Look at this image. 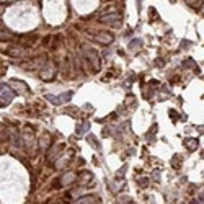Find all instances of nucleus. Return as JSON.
Listing matches in <instances>:
<instances>
[{
    "label": "nucleus",
    "instance_id": "obj_1",
    "mask_svg": "<svg viewBox=\"0 0 204 204\" xmlns=\"http://www.w3.org/2000/svg\"><path fill=\"white\" fill-rule=\"evenodd\" d=\"M84 54L85 57L88 59V62L92 64V69L93 70H98L100 69V57H98V52L92 47H84Z\"/></svg>",
    "mask_w": 204,
    "mask_h": 204
},
{
    "label": "nucleus",
    "instance_id": "obj_2",
    "mask_svg": "<svg viewBox=\"0 0 204 204\" xmlns=\"http://www.w3.org/2000/svg\"><path fill=\"white\" fill-rule=\"evenodd\" d=\"M100 21L105 23V25H111V26H119L121 25V15L119 13H113V15H103L100 18Z\"/></svg>",
    "mask_w": 204,
    "mask_h": 204
},
{
    "label": "nucleus",
    "instance_id": "obj_3",
    "mask_svg": "<svg viewBox=\"0 0 204 204\" xmlns=\"http://www.w3.org/2000/svg\"><path fill=\"white\" fill-rule=\"evenodd\" d=\"M56 65L54 64H47L43 67V70H41V78L43 80H51V78H54V75H56Z\"/></svg>",
    "mask_w": 204,
    "mask_h": 204
},
{
    "label": "nucleus",
    "instance_id": "obj_4",
    "mask_svg": "<svg viewBox=\"0 0 204 204\" xmlns=\"http://www.w3.org/2000/svg\"><path fill=\"white\" fill-rule=\"evenodd\" d=\"M0 90H2V100H3L5 103H10L13 98H15V92H13V90L10 88L8 85L2 84V85H0Z\"/></svg>",
    "mask_w": 204,
    "mask_h": 204
},
{
    "label": "nucleus",
    "instance_id": "obj_5",
    "mask_svg": "<svg viewBox=\"0 0 204 204\" xmlns=\"http://www.w3.org/2000/svg\"><path fill=\"white\" fill-rule=\"evenodd\" d=\"M95 38H96V41H98V43L105 44V46L111 44V43H113V39H115V36H113L111 33H108V31H101V33H98Z\"/></svg>",
    "mask_w": 204,
    "mask_h": 204
},
{
    "label": "nucleus",
    "instance_id": "obj_6",
    "mask_svg": "<svg viewBox=\"0 0 204 204\" xmlns=\"http://www.w3.org/2000/svg\"><path fill=\"white\" fill-rule=\"evenodd\" d=\"M75 203H78V204H93V203H101V198H98V196H95V194H90V196H82V198H78Z\"/></svg>",
    "mask_w": 204,
    "mask_h": 204
},
{
    "label": "nucleus",
    "instance_id": "obj_7",
    "mask_svg": "<svg viewBox=\"0 0 204 204\" xmlns=\"http://www.w3.org/2000/svg\"><path fill=\"white\" fill-rule=\"evenodd\" d=\"M7 52H8V56H12V57H26L28 56V51L23 49V47H10Z\"/></svg>",
    "mask_w": 204,
    "mask_h": 204
},
{
    "label": "nucleus",
    "instance_id": "obj_8",
    "mask_svg": "<svg viewBox=\"0 0 204 204\" xmlns=\"http://www.w3.org/2000/svg\"><path fill=\"white\" fill-rule=\"evenodd\" d=\"M62 149H64V146H54V147L49 150V155H47V158H49V160H54V158L57 157V154L62 150Z\"/></svg>",
    "mask_w": 204,
    "mask_h": 204
},
{
    "label": "nucleus",
    "instance_id": "obj_9",
    "mask_svg": "<svg viewBox=\"0 0 204 204\" xmlns=\"http://www.w3.org/2000/svg\"><path fill=\"white\" fill-rule=\"evenodd\" d=\"M16 36H13L8 31H0V41H15Z\"/></svg>",
    "mask_w": 204,
    "mask_h": 204
},
{
    "label": "nucleus",
    "instance_id": "obj_10",
    "mask_svg": "<svg viewBox=\"0 0 204 204\" xmlns=\"http://www.w3.org/2000/svg\"><path fill=\"white\" fill-rule=\"evenodd\" d=\"M93 181V175L90 173V171H84L80 176V183L82 185H85V183H92Z\"/></svg>",
    "mask_w": 204,
    "mask_h": 204
},
{
    "label": "nucleus",
    "instance_id": "obj_11",
    "mask_svg": "<svg viewBox=\"0 0 204 204\" xmlns=\"http://www.w3.org/2000/svg\"><path fill=\"white\" fill-rule=\"evenodd\" d=\"M12 87H15L18 92H26V90H28L25 82H18V80H12Z\"/></svg>",
    "mask_w": 204,
    "mask_h": 204
},
{
    "label": "nucleus",
    "instance_id": "obj_12",
    "mask_svg": "<svg viewBox=\"0 0 204 204\" xmlns=\"http://www.w3.org/2000/svg\"><path fill=\"white\" fill-rule=\"evenodd\" d=\"M74 180H75V173H65L61 178V181H62V185H69V183H72Z\"/></svg>",
    "mask_w": 204,
    "mask_h": 204
},
{
    "label": "nucleus",
    "instance_id": "obj_13",
    "mask_svg": "<svg viewBox=\"0 0 204 204\" xmlns=\"http://www.w3.org/2000/svg\"><path fill=\"white\" fill-rule=\"evenodd\" d=\"M49 144H51V137L47 136V134L39 139V147H41V149H47V147H49Z\"/></svg>",
    "mask_w": 204,
    "mask_h": 204
},
{
    "label": "nucleus",
    "instance_id": "obj_14",
    "mask_svg": "<svg viewBox=\"0 0 204 204\" xmlns=\"http://www.w3.org/2000/svg\"><path fill=\"white\" fill-rule=\"evenodd\" d=\"M140 47H142V41L140 39H132L131 41V44H129L131 51H137V49H140Z\"/></svg>",
    "mask_w": 204,
    "mask_h": 204
},
{
    "label": "nucleus",
    "instance_id": "obj_15",
    "mask_svg": "<svg viewBox=\"0 0 204 204\" xmlns=\"http://www.w3.org/2000/svg\"><path fill=\"white\" fill-rule=\"evenodd\" d=\"M185 144L188 146L189 150H196V147H198V140L196 139H185Z\"/></svg>",
    "mask_w": 204,
    "mask_h": 204
},
{
    "label": "nucleus",
    "instance_id": "obj_16",
    "mask_svg": "<svg viewBox=\"0 0 204 204\" xmlns=\"http://www.w3.org/2000/svg\"><path fill=\"white\" fill-rule=\"evenodd\" d=\"M183 65L188 69H194V72H198V65H196V62L193 61V59H186L185 62H183Z\"/></svg>",
    "mask_w": 204,
    "mask_h": 204
},
{
    "label": "nucleus",
    "instance_id": "obj_17",
    "mask_svg": "<svg viewBox=\"0 0 204 204\" xmlns=\"http://www.w3.org/2000/svg\"><path fill=\"white\" fill-rule=\"evenodd\" d=\"M72 95H74L72 92H65V93H62V95H59V98H61L62 103H67V101H70Z\"/></svg>",
    "mask_w": 204,
    "mask_h": 204
},
{
    "label": "nucleus",
    "instance_id": "obj_18",
    "mask_svg": "<svg viewBox=\"0 0 204 204\" xmlns=\"http://www.w3.org/2000/svg\"><path fill=\"white\" fill-rule=\"evenodd\" d=\"M171 167H173V168L181 167V157H180V155H175V157L171 158Z\"/></svg>",
    "mask_w": 204,
    "mask_h": 204
},
{
    "label": "nucleus",
    "instance_id": "obj_19",
    "mask_svg": "<svg viewBox=\"0 0 204 204\" xmlns=\"http://www.w3.org/2000/svg\"><path fill=\"white\" fill-rule=\"evenodd\" d=\"M46 100H47V101H51L52 105H62L61 98H56V95H46Z\"/></svg>",
    "mask_w": 204,
    "mask_h": 204
},
{
    "label": "nucleus",
    "instance_id": "obj_20",
    "mask_svg": "<svg viewBox=\"0 0 204 204\" xmlns=\"http://www.w3.org/2000/svg\"><path fill=\"white\" fill-rule=\"evenodd\" d=\"M87 139H88V142L92 144L93 147L96 149V150H98L100 149V146H98V142H96V139H95V136H93V134H90V136H87Z\"/></svg>",
    "mask_w": 204,
    "mask_h": 204
},
{
    "label": "nucleus",
    "instance_id": "obj_21",
    "mask_svg": "<svg viewBox=\"0 0 204 204\" xmlns=\"http://www.w3.org/2000/svg\"><path fill=\"white\" fill-rule=\"evenodd\" d=\"M137 183H139V186H142V188H147L149 180L147 178H139V180H137Z\"/></svg>",
    "mask_w": 204,
    "mask_h": 204
},
{
    "label": "nucleus",
    "instance_id": "obj_22",
    "mask_svg": "<svg viewBox=\"0 0 204 204\" xmlns=\"http://www.w3.org/2000/svg\"><path fill=\"white\" fill-rule=\"evenodd\" d=\"M189 46H191V43H189L188 39H183V41H181V47H183V49H188Z\"/></svg>",
    "mask_w": 204,
    "mask_h": 204
},
{
    "label": "nucleus",
    "instance_id": "obj_23",
    "mask_svg": "<svg viewBox=\"0 0 204 204\" xmlns=\"http://www.w3.org/2000/svg\"><path fill=\"white\" fill-rule=\"evenodd\" d=\"M119 203H132V201H131L129 196H121V198H119Z\"/></svg>",
    "mask_w": 204,
    "mask_h": 204
},
{
    "label": "nucleus",
    "instance_id": "obj_24",
    "mask_svg": "<svg viewBox=\"0 0 204 204\" xmlns=\"http://www.w3.org/2000/svg\"><path fill=\"white\" fill-rule=\"evenodd\" d=\"M188 5H194V3H198V0H185Z\"/></svg>",
    "mask_w": 204,
    "mask_h": 204
},
{
    "label": "nucleus",
    "instance_id": "obj_25",
    "mask_svg": "<svg viewBox=\"0 0 204 204\" xmlns=\"http://www.w3.org/2000/svg\"><path fill=\"white\" fill-rule=\"evenodd\" d=\"M84 129H85V131L90 129V123H88V121H87V123H84Z\"/></svg>",
    "mask_w": 204,
    "mask_h": 204
},
{
    "label": "nucleus",
    "instance_id": "obj_26",
    "mask_svg": "<svg viewBox=\"0 0 204 204\" xmlns=\"http://www.w3.org/2000/svg\"><path fill=\"white\" fill-rule=\"evenodd\" d=\"M85 109H87V111H93V109H92V105H85Z\"/></svg>",
    "mask_w": 204,
    "mask_h": 204
},
{
    "label": "nucleus",
    "instance_id": "obj_27",
    "mask_svg": "<svg viewBox=\"0 0 204 204\" xmlns=\"http://www.w3.org/2000/svg\"><path fill=\"white\" fill-rule=\"evenodd\" d=\"M199 12H201V15H204V5H203V8L199 10Z\"/></svg>",
    "mask_w": 204,
    "mask_h": 204
},
{
    "label": "nucleus",
    "instance_id": "obj_28",
    "mask_svg": "<svg viewBox=\"0 0 204 204\" xmlns=\"http://www.w3.org/2000/svg\"><path fill=\"white\" fill-rule=\"evenodd\" d=\"M201 198H203V199H204V193H203V196H201Z\"/></svg>",
    "mask_w": 204,
    "mask_h": 204
}]
</instances>
